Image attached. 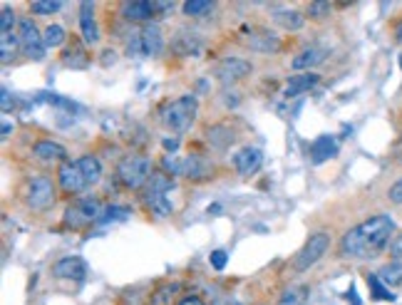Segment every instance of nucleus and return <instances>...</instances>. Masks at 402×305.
<instances>
[{"label": "nucleus", "instance_id": "f257e3e1", "mask_svg": "<svg viewBox=\"0 0 402 305\" xmlns=\"http://www.w3.org/2000/svg\"><path fill=\"white\" fill-rule=\"evenodd\" d=\"M397 236V224L392 216L375 214L365 221L348 228L338 243V258L346 260H373L382 251L390 249L392 238Z\"/></svg>", "mask_w": 402, "mask_h": 305}, {"label": "nucleus", "instance_id": "f03ea898", "mask_svg": "<svg viewBox=\"0 0 402 305\" xmlns=\"http://www.w3.org/2000/svg\"><path fill=\"white\" fill-rule=\"evenodd\" d=\"M162 171H167L174 179L189 181V184H206V181H214L219 176V164L211 157L199 152H192L187 157L167 154L162 159Z\"/></svg>", "mask_w": 402, "mask_h": 305}, {"label": "nucleus", "instance_id": "7ed1b4c3", "mask_svg": "<svg viewBox=\"0 0 402 305\" xmlns=\"http://www.w3.org/2000/svg\"><path fill=\"white\" fill-rule=\"evenodd\" d=\"M20 201L30 214H47V211L55 206L57 201V179L45 171H38V174H30L20 184Z\"/></svg>", "mask_w": 402, "mask_h": 305}, {"label": "nucleus", "instance_id": "20e7f679", "mask_svg": "<svg viewBox=\"0 0 402 305\" xmlns=\"http://www.w3.org/2000/svg\"><path fill=\"white\" fill-rule=\"evenodd\" d=\"M154 162L149 154L144 152H130L125 157H119L117 166H114V181L119 184V189L125 191H142L147 187V181L154 174Z\"/></svg>", "mask_w": 402, "mask_h": 305}, {"label": "nucleus", "instance_id": "39448f33", "mask_svg": "<svg viewBox=\"0 0 402 305\" xmlns=\"http://www.w3.org/2000/svg\"><path fill=\"white\" fill-rule=\"evenodd\" d=\"M105 214V203L100 196H77L68 203V209L63 214V228L65 231H90L92 226L100 224Z\"/></svg>", "mask_w": 402, "mask_h": 305}, {"label": "nucleus", "instance_id": "423d86ee", "mask_svg": "<svg viewBox=\"0 0 402 305\" xmlns=\"http://www.w3.org/2000/svg\"><path fill=\"white\" fill-rule=\"evenodd\" d=\"M199 114V102L194 95H179L159 109V125L171 134H184L192 130Z\"/></svg>", "mask_w": 402, "mask_h": 305}, {"label": "nucleus", "instance_id": "0eeeda50", "mask_svg": "<svg viewBox=\"0 0 402 305\" xmlns=\"http://www.w3.org/2000/svg\"><path fill=\"white\" fill-rule=\"evenodd\" d=\"M164 30L159 23H149L137 28L127 38L125 52L130 57H159L164 52Z\"/></svg>", "mask_w": 402, "mask_h": 305}, {"label": "nucleus", "instance_id": "6e6552de", "mask_svg": "<svg viewBox=\"0 0 402 305\" xmlns=\"http://www.w3.org/2000/svg\"><path fill=\"white\" fill-rule=\"evenodd\" d=\"M330 243H333V238H330L328 231L311 233V236L306 238V243H303V246L298 249V253L293 256V271L295 273L311 271L318 260L323 258V256L330 251Z\"/></svg>", "mask_w": 402, "mask_h": 305}, {"label": "nucleus", "instance_id": "1a4fd4ad", "mask_svg": "<svg viewBox=\"0 0 402 305\" xmlns=\"http://www.w3.org/2000/svg\"><path fill=\"white\" fill-rule=\"evenodd\" d=\"M57 189H60V194L68 198H77L79 194H85L87 189H90V184H87V176L85 171H82V166H79L77 159H68L65 164L57 166Z\"/></svg>", "mask_w": 402, "mask_h": 305}, {"label": "nucleus", "instance_id": "9d476101", "mask_svg": "<svg viewBox=\"0 0 402 305\" xmlns=\"http://www.w3.org/2000/svg\"><path fill=\"white\" fill-rule=\"evenodd\" d=\"M17 38H20V52H23L28 60H35V63H42L45 60V38L38 30L33 17H20V25H17Z\"/></svg>", "mask_w": 402, "mask_h": 305}, {"label": "nucleus", "instance_id": "9b49d317", "mask_svg": "<svg viewBox=\"0 0 402 305\" xmlns=\"http://www.w3.org/2000/svg\"><path fill=\"white\" fill-rule=\"evenodd\" d=\"M251 75H254V63L246 57H224L214 68V77L221 87H236Z\"/></svg>", "mask_w": 402, "mask_h": 305}, {"label": "nucleus", "instance_id": "f8f14e48", "mask_svg": "<svg viewBox=\"0 0 402 305\" xmlns=\"http://www.w3.org/2000/svg\"><path fill=\"white\" fill-rule=\"evenodd\" d=\"M122 20L132 25H149L159 23L162 15L157 10V0H130V3H122Z\"/></svg>", "mask_w": 402, "mask_h": 305}, {"label": "nucleus", "instance_id": "ddd939ff", "mask_svg": "<svg viewBox=\"0 0 402 305\" xmlns=\"http://www.w3.org/2000/svg\"><path fill=\"white\" fill-rule=\"evenodd\" d=\"M92 63V55H90V47L87 42L79 35H70L68 45L63 47L60 52V65L70 70H87Z\"/></svg>", "mask_w": 402, "mask_h": 305}, {"label": "nucleus", "instance_id": "4468645a", "mask_svg": "<svg viewBox=\"0 0 402 305\" xmlns=\"http://www.w3.org/2000/svg\"><path fill=\"white\" fill-rule=\"evenodd\" d=\"M30 157L45 166H60L70 159V152L55 139H38L30 147Z\"/></svg>", "mask_w": 402, "mask_h": 305}, {"label": "nucleus", "instance_id": "2eb2a0df", "mask_svg": "<svg viewBox=\"0 0 402 305\" xmlns=\"http://www.w3.org/2000/svg\"><path fill=\"white\" fill-rule=\"evenodd\" d=\"M137 201L142 206V211L152 219H169L174 214V201L169 198V194L162 191H139Z\"/></svg>", "mask_w": 402, "mask_h": 305}, {"label": "nucleus", "instance_id": "dca6fc26", "mask_svg": "<svg viewBox=\"0 0 402 305\" xmlns=\"http://www.w3.org/2000/svg\"><path fill=\"white\" fill-rule=\"evenodd\" d=\"M244 45L249 47L251 52H263V55H271V52L281 50V38L276 33L266 28H246L244 35Z\"/></svg>", "mask_w": 402, "mask_h": 305}, {"label": "nucleus", "instance_id": "f3484780", "mask_svg": "<svg viewBox=\"0 0 402 305\" xmlns=\"http://www.w3.org/2000/svg\"><path fill=\"white\" fill-rule=\"evenodd\" d=\"M231 164L238 176H254L258 174L261 166H263V152H261L258 147H251V144L249 147H241L231 157Z\"/></svg>", "mask_w": 402, "mask_h": 305}, {"label": "nucleus", "instance_id": "a211bd4d", "mask_svg": "<svg viewBox=\"0 0 402 305\" xmlns=\"http://www.w3.org/2000/svg\"><path fill=\"white\" fill-rule=\"evenodd\" d=\"M52 278L57 281H85L87 263L79 256H65V258L52 263Z\"/></svg>", "mask_w": 402, "mask_h": 305}, {"label": "nucleus", "instance_id": "6ab92c4d", "mask_svg": "<svg viewBox=\"0 0 402 305\" xmlns=\"http://www.w3.org/2000/svg\"><path fill=\"white\" fill-rule=\"evenodd\" d=\"M97 6L95 3H79L77 8V15H79V38L85 40L87 47L97 45L100 42V25H97V17H95Z\"/></svg>", "mask_w": 402, "mask_h": 305}, {"label": "nucleus", "instance_id": "aec40b11", "mask_svg": "<svg viewBox=\"0 0 402 305\" xmlns=\"http://www.w3.org/2000/svg\"><path fill=\"white\" fill-rule=\"evenodd\" d=\"M184 298V286L179 281H162L149 290V305H179Z\"/></svg>", "mask_w": 402, "mask_h": 305}, {"label": "nucleus", "instance_id": "412c9836", "mask_svg": "<svg viewBox=\"0 0 402 305\" xmlns=\"http://www.w3.org/2000/svg\"><path fill=\"white\" fill-rule=\"evenodd\" d=\"M169 50L179 57H199L201 50H204V40L199 38V35L189 33V30H179V33L171 38Z\"/></svg>", "mask_w": 402, "mask_h": 305}, {"label": "nucleus", "instance_id": "4be33fe9", "mask_svg": "<svg viewBox=\"0 0 402 305\" xmlns=\"http://www.w3.org/2000/svg\"><path fill=\"white\" fill-rule=\"evenodd\" d=\"M204 136H206V144H209L211 149H216V152H226L233 141L238 139L236 130H233L229 122H216V125L206 127Z\"/></svg>", "mask_w": 402, "mask_h": 305}, {"label": "nucleus", "instance_id": "5701e85b", "mask_svg": "<svg viewBox=\"0 0 402 305\" xmlns=\"http://www.w3.org/2000/svg\"><path fill=\"white\" fill-rule=\"evenodd\" d=\"M325 57H328V50H323V47H318V45H311V47H306V50H300L298 55L291 60V68H293L295 72H313V68L325 63Z\"/></svg>", "mask_w": 402, "mask_h": 305}, {"label": "nucleus", "instance_id": "b1692460", "mask_svg": "<svg viewBox=\"0 0 402 305\" xmlns=\"http://www.w3.org/2000/svg\"><path fill=\"white\" fill-rule=\"evenodd\" d=\"M338 152H340L338 141H335V136H330V134L316 136V141H313L311 149H308L313 164H323V162H328V159H335L338 157Z\"/></svg>", "mask_w": 402, "mask_h": 305}, {"label": "nucleus", "instance_id": "393cba45", "mask_svg": "<svg viewBox=\"0 0 402 305\" xmlns=\"http://www.w3.org/2000/svg\"><path fill=\"white\" fill-rule=\"evenodd\" d=\"M318 82H320V75L318 72H298V75H293V77H288L284 97L291 100V97H298V95H303V92H311Z\"/></svg>", "mask_w": 402, "mask_h": 305}, {"label": "nucleus", "instance_id": "a878e982", "mask_svg": "<svg viewBox=\"0 0 402 305\" xmlns=\"http://www.w3.org/2000/svg\"><path fill=\"white\" fill-rule=\"evenodd\" d=\"M77 162H79V166H82V171H85L90 189L97 187V184L102 181V171H105V169H102V162H100V157H97V154H92V152H87V154H79Z\"/></svg>", "mask_w": 402, "mask_h": 305}, {"label": "nucleus", "instance_id": "bb28decb", "mask_svg": "<svg viewBox=\"0 0 402 305\" xmlns=\"http://www.w3.org/2000/svg\"><path fill=\"white\" fill-rule=\"evenodd\" d=\"M271 17L273 23H276L278 28H284L286 33H295V30H300L306 25V15L300 10H276Z\"/></svg>", "mask_w": 402, "mask_h": 305}, {"label": "nucleus", "instance_id": "cd10ccee", "mask_svg": "<svg viewBox=\"0 0 402 305\" xmlns=\"http://www.w3.org/2000/svg\"><path fill=\"white\" fill-rule=\"evenodd\" d=\"M308 303V286L303 283H293L284 293L278 295V305H306Z\"/></svg>", "mask_w": 402, "mask_h": 305}, {"label": "nucleus", "instance_id": "c85d7f7f", "mask_svg": "<svg viewBox=\"0 0 402 305\" xmlns=\"http://www.w3.org/2000/svg\"><path fill=\"white\" fill-rule=\"evenodd\" d=\"M182 13L187 17H194V20H201V17L211 15V13L216 10V3H211V0H187V3H182Z\"/></svg>", "mask_w": 402, "mask_h": 305}, {"label": "nucleus", "instance_id": "c756f323", "mask_svg": "<svg viewBox=\"0 0 402 305\" xmlns=\"http://www.w3.org/2000/svg\"><path fill=\"white\" fill-rule=\"evenodd\" d=\"M17 52H20V38H17V33L0 35V60H3V65H10L17 57Z\"/></svg>", "mask_w": 402, "mask_h": 305}, {"label": "nucleus", "instance_id": "7c9ffc66", "mask_svg": "<svg viewBox=\"0 0 402 305\" xmlns=\"http://www.w3.org/2000/svg\"><path fill=\"white\" fill-rule=\"evenodd\" d=\"M378 278L385 283L387 288H395L402 283V260H387L385 266L378 271Z\"/></svg>", "mask_w": 402, "mask_h": 305}, {"label": "nucleus", "instance_id": "2f4dec72", "mask_svg": "<svg viewBox=\"0 0 402 305\" xmlns=\"http://www.w3.org/2000/svg\"><path fill=\"white\" fill-rule=\"evenodd\" d=\"M42 38H45L47 50H50V47L55 50V47H65V45H68L70 35H68V30H65L63 25L52 23V25H47V28L42 30Z\"/></svg>", "mask_w": 402, "mask_h": 305}, {"label": "nucleus", "instance_id": "473e14b6", "mask_svg": "<svg viewBox=\"0 0 402 305\" xmlns=\"http://www.w3.org/2000/svg\"><path fill=\"white\" fill-rule=\"evenodd\" d=\"M330 13H333V6H330V3H325V0H313V3L306 6L303 15H306V20H313V23H323V20L330 17Z\"/></svg>", "mask_w": 402, "mask_h": 305}, {"label": "nucleus", "instance_id": "72a5a7b5", "mask_svg": "<svg viewBox=\"0 0 402 305\" xmlns=\"http://www.w3.org/2000/svg\"><path fill=\"white\" fill-rule=\"evenodd\" d=\"M17 25H20V17L15 15V10L10 6H3V10H0V35L17 33Z\"/></svg>", "mask_w": 402, "mask_h": 305}, {"label": "nucleus", "instance_id": "f704fd0d", "mask_svg": "<svg viewBox=\"0 0 402 305\" xmlns=\"http://www.w3.org/2000/svg\"><path fill=\"white\" fill-rule=\"evenodd\" d=\"M368 286L375 300H395V295L390 293V288H387L385 283L380 281L378 273H368Z\"/></svg>", "mask_w": 402, "mask_h": 305}, {"label": "nucleus", "instance_id": "c9c22d12", "mask_svg": "<svg viewBox=\"0 0 402 305\" xmlns=\"http://www.w3.org/2000/svg\"><path fill=\"white\" fill-rule=\"evenodd\" d=\"M57 10H63V3L60 0H35V3H30V13L33 15H55Z\"/></svg>", "mask_w": 402, "mask_h": 305}, {"label": "nucleus", "instance_id": "e433bc0d", "mask_svg": "<svg viewBox=\"0 0 402 305\" xmlns=\"http://www.w3.org/2000/svg\"><path fill=\"white\" fill-rule=\"evenodd\" d=\"M132 214L130 206H109V209H105L102 219H100V224H109V221H122L127 219V216Z\"/></svg>", "mask_w": 402, "mask_h": 305}, {"label": "nucleus", "instance_id": "4c0bfd02", "mask_svg": "<svg viewBox=\"0 0 402 305\" xmlns=\"http://www.w3.org/2000/svg\"><path fill=\"white\" fill-rule=\"evenodd\" d=\"M385 196H387V201H390L392 206H402V176L397 181H392Z\"/></svg>", "mask_w": 402, "mask_h": 305}, {"label": "nucleus", "instance_id": "58836bf2", "mask_svg": "<svg viewBox=\"0 0 402 305\" xmlns=\"http://www.w3.org/2000/svg\"><path fill=\"white\" fill-rule=\"evenodd\" d=\"M221 97H224V104H226L229 109H233V107H238V104H241V97H238V92L233 90V87H224V90H221Z\"/></svg>", "mask_w": 402, "mask_h": 305}, {"label": "nucleus", "instance_id": "ea45409f", "mask_svg": "<svg viewBox=\"0 0 402 305\" xmlns=\"http://www.w3.org/2000/svg\"><path fill=\"white\" fill-rule=\"evenodd\" d=\"M226 260H229V256H226V251H224V249H216L214 253L209 256V263H211V268H214V271H224Z\"/></svg>", "mask_w": 402, "mask_h": 305}, {"label": "nucleus", "instance_id": "a19ab883", "mask_svg": "<svg viewBox=\"0 0 402 305\" xmlns=\"http://www.w3.org/2000/svg\"><path fill=\"white\" fill-rule=\"evenodd\" d=\"M387 256H390V260H402V231L392 238L390 249H387Z\"/></svg>", "mask_w": 402, "mask_h": 305}, {"label": "nucleus", "instance_id": "79ce46f5", "mask_svg": "<svg viewBox=\"0 0 402 305\" xmlns=\"http://www.w3.org/2000/svg\"><path fill=\"white\" fill-rule=\"evenodd\" d=\"M390 33H392V40H395L397 45H402V15H397L390 25Z\"/></svg>", "mask_w": 402, "mask_h": 305}, {"label": "nucleus", "instance_id": "37998d69", "mask_svg": "<svg viewBox=\"0 0 402 305\" xmlns=\"http://www.w3.org/2000/svg\"><path fill=\"white\" fill-rule=\"evenodd\" d=\"M179 305H206V300L199 293H184V298L179 300Z\"/></svg>", "mask_w": 402, "mask_h": 305}, {"label": "nucleus", "instance_id": "c03bdc74", "mask_svg": "<svg viewBox=\"0 0 402 305\" xmlns=\"http://www.w3.org/2000/svg\"><path fill=\"white\" fill-rule=\"evenodd\" d=\"M100 57H102L100 63H102L105 68H109V65L117 63V52H114V50H102V55H100Z\"/></svg>", "mask_w": 402, "mask_h": 305}, {"label": "nucleus", "instance_id": "a18cd8bd", "mask_svg": "<svg viewBox=\"0 0 402 305\" xmlns=\"http://www.w3.org/2000/svg\"><path fill=\"white\" fill-rule=\"evenodd\" d=\"M179 144H182V141H179V136H167V139H162V147L167 149V152H176V149H179Z\"/></svg>", "mask_w": 402, "mask_h": 305}, {"label": "nucleus", "instance_id": "49530a36", "mask_svg": "<svg viewBox=\"0 0 402 305\" xmlns=\"http://www.w3.org/2000/svg\"><path fill=\"white\" fill-rule=\"evenodd\" d=\"M3 112H10V90L3 87Z\"/></svg>", "mask_w": 402, "mask_h": 305}, {"label": "nucleus", "instance_id": "de8ad7c7", "mask_svg": "<svg viewBox=\"0 0 402 305\" xmlns=\"http://www.w3.org/2000/svg\"><path fill=\"white\" fill-rule=\"evenodd\" d=\"M3 139H10V125L3 122Z\"/></svg>", "mask_w": 402, "mask_h": 305}, {"label": "nucleus", "instance_id": "09e8293b", "mask_svg": "<svg viewBox=\"0 0 402 305\" xmlns=\"http://www.w3.org/2000/svg\"><path fill=\"white\" fill-rule=\"evenodd\" d=\"M397 154H400V157H397V159H402V130H400V139H397Z\"/></svg>", "mask_w": 402, "mask_h": 305}, {"label": "nucleus", "instance_id": "8fccbe9b", "mask_svg": "<svg viewBox=\"0 0 402 305\" xmlns=\"http://www.w3.org/2000/svg\"><path fill=\"white\" fill-rule=\"evenodd\" d=\"M233 305H238V303H233Z\"/></svg>", "mask_w": 402, "mask_h": 305}]
</instances>
